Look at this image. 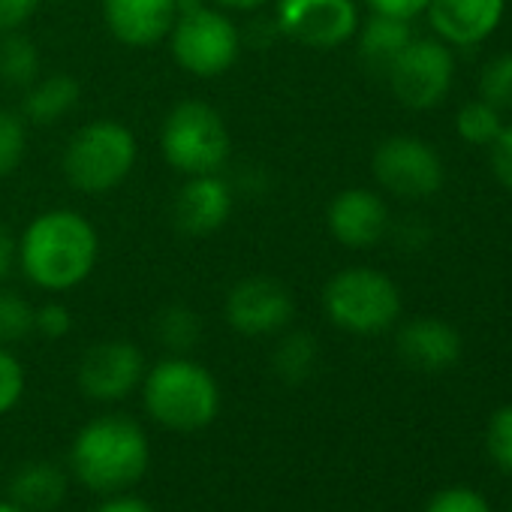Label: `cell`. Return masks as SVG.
I'll return each instance as SVG.
<instances>
[{"mask_svg": "<svg viewBox=\"0 0 512 512\" xmlns=\"http://www.w3.org/2000/svg\"><path fill=\"white\" fill-rule=\"evenodd\" d=\"M100 263V232L76 208H46L19 235V272L43 293L82 287Z\"/></svg>", "mask_w": 512, "mask_h": 512, "instance_id": "cell-1", "label": "cell"}, {"mask_svg": "<svg viewBox=\"0 0 512 512\" xmlns=\"http://www.w3.org/2000/svg\"><path fill=\"white\" fill-rule=\"evenodd\" d=\"M151 467V440L139 419L127 413H100L88 419L70 449L67 470L91 494L133 491Z\"/></svg>", "mask_w": 512, "mask_h": 512, "instance_id": "cell-2", "label": "cell"}, {"mask_svg": "<svg viewBox=\"0 0 512 512\" xmlns=\"http://www.w3.org/2000/svg\"><path fill=\"white\" fill-rule=\"evenodd\" d=\"M139 395L148 419L172 434L205 431L223 407L217 377L193 356L172 353L148 365Z\"/></svg>", "mask_w": 512, "mask_h": 512, "instance_id": "cell-3", "label": "cell"}, {"mask_svg": "<svg viewBox=\"0 0 512 512\" xmlns=\"http://www.w3.org/2000/svg\"><path fill=\"white\" fill-rule=\"evenodd\" d=\"M139 142L133 130L115 118H97L82 124L61 157L64 178L73 190L103 196L118 190L136 169Z\"/></svg>", "mask_w": 512, "mask_h": 512, "instance_id": "cell-4", "label": "cell"}, {"mask_svg": "<svg viewBox=\"0 0 512 512\" xmlns=\"http://www.w3.org/2000/svg\"><path fill=\"white\" fill-rule=\"evenodd\" d=\"M166 40L175 64L196 79L229 73L244 46L232 16L211 0H178V16Z\"/></svg>", "mask_w": 512, "mask_h": 512, "instance_id": "cell-5", "label": "cell"}, {"mask_svg": "<svg viewBox=\"0 0 512 512\" xmlns=\"http://www.w3.org/2000/svg\"><path fill=\"white\" fill-rule=\"evenodd\" d=\"M160 154L184 178L214 175L223 172L232 157V136L211 103L181 100L163 118Z\"/></svg>", "mask_w": 512, "mask_h": 512, "instance_id": "cell-6", "label": "cell"}, {"mask_svg": "<svg viewBox=\"0 0 512 512\" xmlns=\"http://www.w3.org/2000/svg\"><path fill=\"white\" fill-rule=\"evenodd\" d=\"M323 311L332 326L350 335H380L401 317L398 284L368 266H350L323 287Z\"/></svg>", "mask_w": 512, "mask_h": 512, "instance_id": "cell-7", "label": "cell"}, {"mask_svg": "<svg viewBox=\"0 0 512 512\" xmlns=\"http://www.w3.org/2000/svg\"><path fill=\"white\" fill-rule=\"evenodd\" d=\"M272 28L317 52H332L350 43L362 25L356 0H272Z\"/></svg>", "mask_w": 512, "mask_h": 512, "instance_id": "cell-8", "label": "cell"}, {"mask_svg": "<svg viewBox=\"0 0 512 512\" xmlns=\"http://www.w3.org/2000/svg\"><path fill=\"white\" fill-rule=\"evenodd\" d=\"M455 58L443 40H410V46L386 70L389 91L413 112H425L443 103L452 88Z\"/></svg>", "mask_w": 512, "mask_h": 512, "instance_id": "cell-9", "label": "cell"}, {"mask_svg": "<svg viewBox=\"0 0 512 512\" xmlns=\"http://www.w3.org/2000/svg\"><path fill=\"white\" fill-rule=\"evenodd\" d=\"M371 172L377 184L398 199H428L443 187V160L419 136H389L374 148Z\"/></svg>", "mask_w": 512, "mask_h": 512, "instance_id": "cell-10", "label": "cell"}, {"mask_svg": "<svg viewBox=\"0 0 512 512\" xmlns=\"http://www.w3.org/2000/svg\"><path fill=\"white\" fill-rule=\"evenodd\" d=\"M223 317L232 332L244 338H272L293 326L296 299L290 287L269 275H250L229 287Z\"/></svg>", "mask_w": 512, "mask_h": 512, "instance_id": "cell-11", "label": "cell"}, {"mask_svg": "<svg viewBox=\"0 0 512 512\" xmlns=\"http://www.w3.org/2000/svg\"><path fill=\"white\" fill-rule=\"evenodd\" d=\"M145 371H148V359L139 344L124 338H109L91 344L82 353L76 368V383L88 401L109 407L139 392Z\"/></svg>", "mask_w": 512, "mask_h": 512, "instance_id": "cell-12", "label": "cell"}, {"mask_svg": "<svg viewBox=\"0 0 512 512\" xmlns=\"http://www.w3.org/2000/svg\"><path fill=\"white\" fill-rule=\"evenodd\" d=\"M326 226L329 235L350 247V250H368L380 244L392 226L386 199L371 187H347L332 196L326 208Z\"/></svg>", "mask_w": 512, "mask_h": 512, "instance_id": "cell-13", "label": "cell"}, {"mask_svg": "<svg viewBox=\"0 0 512 512\" xmlns=\"http://www.w3.org/2000/svg\"><path fill=\"white\" fill-rule=\"evenodd\" d=\"M235 208V190L232 184L214 172V175H190L175 193L172 202V220L184 235H211L223 229Z\"/></svg>", "mask_w": 512, "mask_h": 512, "instance_id": "cell-14", "label": "cell"}, {"mask_svg": "<svg viewBox=\"0 0 512 512\" xmlns=\"http://www.w3.org/2000/svg\"><path fill=\"white\" fill-rule=\"evenodd\" d=\"M103 22L109 34L130 49H148L169 37L178 0H103Z\"/></svg>", "mask_w": 512, "mask_h": 512, "instance_id": "cell-15", "label": "cell"}, {"mask_svg": "<svg viewBox=\"0 0 512 512\" xmlns=\"http://www.w3.org/2000/svg\"><path fill=\"white\" fill-rule=\"evenodd\" d=\"M506 13V0H428V22L446 46H479Z\"/></svg>", "mask_w": 512, "mask_h": 512, "instance_id": "cell-16", "label": "cell"}, {"mask_svg": "<svg viewBox=\"0 0 512 512\" xmlns=\"http://www.w3.org/2000/svg\"><path fill=\"white\" fill-rule=\"evenodd\" d=\"M398 356L416 371H446L461 359V335L437 317H416L398 329Z\"/></svg>", "mask_w": 512, "mask_h": 512, "instance_id": "cell-17", "label": "cell"}, {"mask_svg": "<svg viewBox=\"0 0 512 512\" xmlns=\"http://www.w3.org/2000/svg\"><path fill=\"white\" fill-rule=\"evenodd\" d=\"M67 491H70V470L55 461L37 458L13 470L7 497L22 503L28 512H52L67 500Z\"/></svg>", "mask_w": 512, "mask_h": 512, "instance_id": "cell-18", "label": "cell"}, {"mask_svg": "<svg viewBox=\"0 0 512 512\" xmlns=\"http://www.w3.org/2000/svg\"><path fill=\"white\" fill-rule=\"evenodd\" d=\"M79 100H82V85L70 73H49L25 88V100L19 112L28 124L49 127L67 118L79 106Z\"/></svg>", "mask_w": 512, "mask_h": 512, "instance_id": "cell-19", "label": "cell"}, {"mask_svg": "<svg viewBox=\"0 0 512 512\" xmlns=\"http://www.w3.org/2000/svg\"><path fill=\"white\" fill-rule=\"evenodd\" d=\"M353 40H356V49H359L362 64L371 73L386 76V70L395 64V58L410 46L413 28L404 19H392V16L371 13V19L359 25V31H356Z\"/></svg>", "mask_w": 512, "mask_h": 512, "instance_id": "cell-20", "label": "cell"}, {"mask_svg": "<svg viewBox=\"0 0 512 512\" xmlns=\"http://www.w3.org/2000/svg\"><path fill=\"white\" fill-rule=\"evenodd\" d=\"M320 365V344L305 329H287L281 332L275 353H272V371L287 386H302L314 377Z\"/></svg>", "mask_w": 512, "mask_h": 512, "instance_id": "cell-21", "label": "cell"}, {"mask_svg": "<svg viewBox=\"0 0 512 512\" xmlns=\"http://www.w3.org/2000/svg\"><path fill=\"white\" fill-rule=\"evenodd\" d=\"M43 76V58L31 37L22 31L0 34V82L25 91Z\"/></svg>", "mask_w": 512, "mask_h": 512, "instance_id": "cell-22", "label": "cell"}, {"mask_svg": "<svg viewBox=\"0 0 512 512\" xmlns=\"http://www.w3.org/2000/svg\"><path fill=\"white\" fill-rule=\"evenodd\" d=\"M154 338L160 347L172 356H190V350L202 338V320L187 305H166L157 311L154 320Z\"/></svg>", "mask_w": 512, "mask_h": 512, "instance_id": "cell-23", "label": "cell"}, {"mask_svg": "<svg viewBox=\"0 0 512 512\" xmlns=\"http://www.w3.org/2000/svg\"><path fill=\"white\" fill-rule=\"evenodd\" d=\"M503 130V112H497L494 106H488L485 100H470L458 109L455 115V133L467 142V145H482L488 148L497 133Z\"/></svg>", "mask_w": 512, "mask_h": 512, "instance_id": "cell-24", "label": "cell"}, {"mask_svg": "<svg viewBox=\"0 0 512 512\" xmlns=\"http://www.w3.org/2000/svg\"><path fill=\"white\" fill-rule=\"evenodd\" d=\"M34 335V305L16 293L0 287V347H16Z\"/></svg>", "mask_w": 512, "mask_h": 512, "instance_id": "cell-25", "label": "cell"}, {"mask_svg": "<svg viewBox=\"0 0 512 512\" xmlns=\"http://www.w3.org/2000/svg\"><path fill=\"white\" fill-rule=\"evenodd\" d=\"M28 157V121L22 112L0 109V181L19 172Z\"/></svg>", "mask_w": 512, "mask_h": 512, "instance_id": "cell-26", "label": "cell"}, {"mask_svg": "<svg viewBox=\"0 0 512 512\" xmlns=\"http://www.w3.org/2000/svg\"><path fill=\"white\" fill-rule=\"evenodd\" d=\"M479 100H485L497 112H512V52H503L482 67Z\"/></svg>", "mask_w": 512, "mask_h": 512, "instance_id": "cell-27", "label": "cell"}, {"mask_svg": "<svg viewBox=\"0 0 512 512\" xmlns=\"http://www.w3.org/2000/svg\"><path fill=\"white\" fill-rule=\"evenodd\" d=\"M28 392V371L13 347H0V416L13 413Z\"/></svg>", "mask_w": 512, "mask_h": 512, "instance_id": "cell-28", "label": "cell"}, {"mask_svg": "<svg viewBox=\"0 0 512 512\" xmlns=\"http://www.w3.org/2000/svg\"><path fill=\"white\" fill-rule=\"evenodd\" d=\"M485 446L488 455L497 467H503L506 473H512V404L500 407L491 422H488V434H485Z\"/></svg>", "mask_w": 512, "mask_h": 512, "instance_id": "cell-29", "label": "cell"}, {"mask_svg": "<svg viewBox=\"0 0 512 512\" xmlns=\"http://www.w3.org/2000/svg\"><path fill=\"white\" fill-rule=\"evenodd\" d=\"M73 332V311L64 302H46L34 308V335L46 341H64Z\"/></svg>", "mask_w": 512, "mask_h": 512, "instance_id": "cell-30", "label": "cell"}, {"mask_svg": "<svg viewBox=\"0 0 512 512\" xmlns=\"http://www.w3.org/2000/svg\"><path fill=\"white\" fill-rule=\"evenodd\" d=\"M425 512H491L485 497L473 488H443L431 497Z\"/></svg>", "mask_w": 512, "mask_h": 512, "instance_id": "cell-31", "label": "cell"}, {"mask_svg": "<svg viewBox=\"0 0 512 512\" xmlns=\"http://www.w3.org/2000/svg\"><path fill=\"white\" fill-rule=\"evenodd\" d=\"M488 160H491L494 178L512 193V124H503L497 139L488 145Z\"/></svg>", "mask_w": 512, "mask_h": 512, "instance_id": "cell-32", "label": "cell"}, {"mask_svg": "<svg viewBox=\"0 0 512 512\" xmlns=\"http://www.w3.org/2000/svg\"><path fill=\"white\" fill-rule=\"evenodd\" d=\"M40 7L43 0H0V34L22 31Z\"/></svg>", "mask_w": 512, "mask_h": 512, "instance_id": "cell-33", "label": "cell"}, {"mask_svg": "<svg viewBox=\"0 0 512 512\" xmlns=\"http://www.w3.org/2000/svg\"><path fill=\"white\" fill-rule=\"evenodd\" d=\"M362 4L377 16H392L404 22H413L428 10V0H362Z\"/></svg>", "mask_w": 512, "mask_h": 512, "instance_id": "cell-34", "label": "cell"}, {"mask_svg": "<svg viewBox=\"0 0 512 512\" xmlns=\"http://www.w3.org/2000/svg\"><path fill=\"white\" fill-rule=\"evenodd\" d=\"M91 512H157V509L133 491H118V494H106Z\"/></svg>", "mask_w": 512, "mask_h": 512, "instance_id": "cell-35", "label": "cell"}, {"mask_svg": "<svg viewBox=\"0 0 512 512\" xmlns=\"http://www.w3.org/2000/svg\"><path fill=\"white\" fill-rule=\"evenodd\" d=\"M19 269V235L0 223V281H7Z\"/></svg>", "mask_w": 512, "mask_h": 512, "instance_id": "cell-36", "label": "cell"}, {"mask_svg": "<svg viewBox=\"0 0 512 512\" xmlns=\"http://www.w3.org/2000/svg\"><path fill=\"white\" fill-rule=\"evenodd\" d=\"M211 4L226 13H260L263 7L272 4V0H211Z\"/></svg>", "mask_w": 512, "mask_h": 512, "instance_id": "cell-37", "label": "cell"}, {"mask_svg": "<svg viewBox=\"0 0 512 512\" xmlns=\"http://www.w3.org/2000/svg\"><path fill=\"white\" fill-rule=\"evenodd\" d=\"M0 512H28L22 503H16L13 497H0Z\"/></svg>", "mask_w": 512, "mask_h": 512, "instance_id": "cell-38", "label": "cell"}, {"mask_svg": "<svg viewBox=\"0 0 512 512\" xmlns=\"http://www.w3.org/2000/svg\"><path fill=\"white\" fill-rule=\"evenodd\" d=\"M509 512H512V509H509Z\"/></svg>", "mask_w": 512, "mask_h": 512, "instance_id": "cell-39", "label": "cell"}]
</instances>
